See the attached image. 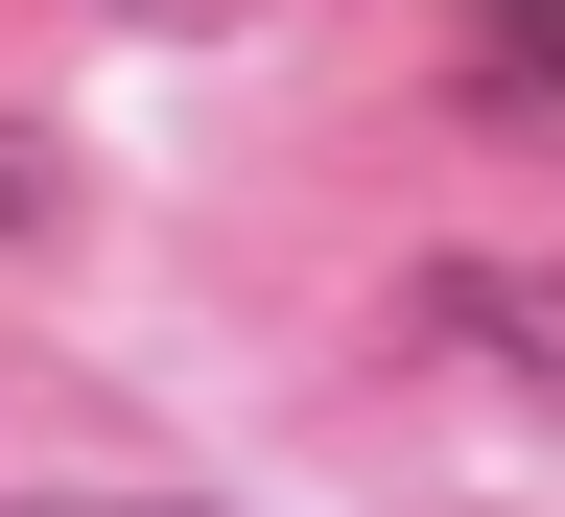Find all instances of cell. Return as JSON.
Returning a JSON list of instances; mask_svg holds the SVG:
<instances>
[{
    "mask_svg": "<svg viewBox=\"0 0 565 517\" xmlns=\"http://www.w3.org/2000/svg\"><path fill=\"white\" fill-rule=\"evenodd\" d=\"M471 24H494V95H519V118H565V0H471Z\"/></svg>",
    "mask_w": 565,
    "mask_h": 517,
    "instance_id": "cell-2",
    "label": "cell"
},
{
    "mask_svg": "<svg viewBox=\"0 0 565 517\" xmlns=\"http://www.w3.org/2000/svg\"><path fill=\"white\" fill-rule=\"evenodd\" d=\"M141 24H259V0H141Z\"/></svg>",
    "mask_w": 565,
    "mask_h": 517,
    "instance_id": "cell-4",
    "label": "cell"
},
{
    "mask_svg": "<svg viewBox=\"0 0 565 517\" xmlns=\"http://www.w3.org/2000/svg\"><path fill=\"white\" fill-rule=\"evenodd\" d=\"M0 517H166V494H0Z\"/></svg>",
    "mask_w": 565,
    "mask_h": 517,
    "instance_id": "cell-3",
    "label": "cell"
},
{
    "mask_svg": "<svg viewBox=\"0 0 565 517\" xmlns=\"http://www.w3.org/2000/svg\"><path fill=\"white\" fill-rule=\"evenodd\" d=\"M424 330H471V353H519V377L565 400V259H448V282H424Z\"/></svg>",
    "mask_w": 565,
    "mask_h": 517,
    "instance_id": "cell-1",
    "label": "cell"
}]
</instances>
